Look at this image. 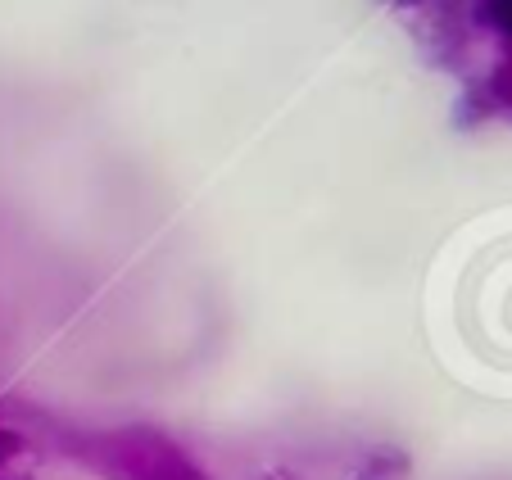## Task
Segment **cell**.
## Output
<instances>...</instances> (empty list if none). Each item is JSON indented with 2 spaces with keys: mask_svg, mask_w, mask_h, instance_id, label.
Returning <instances> with one entry per match:
<instances>
[{
  "mask_svg": "<svg viewBox=\"0 0 512 480\" xmlns=\"http://www.w3.org/2000/svg\"><path fill=\"white\" fill-rule=\"evenodd\" d=\"M499 19H503V23H508V28H512V5H503V14H499Z\"/></svg>",
  "mask_w": 512,
  "mask_h": 480,
  "instance_id": "6da1fadb",
  "label": "cell"
}]
</instances>
